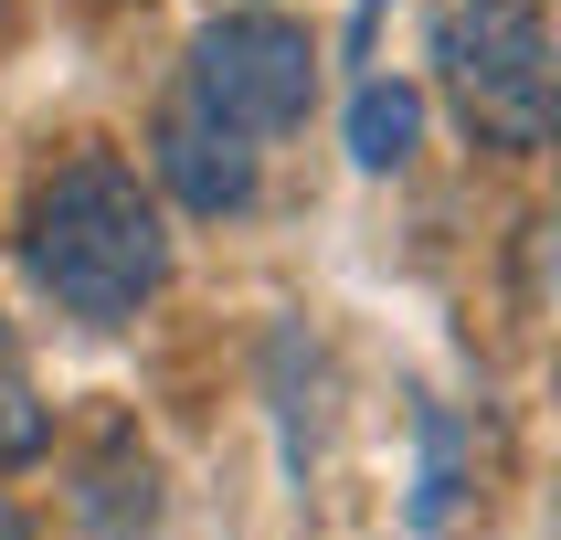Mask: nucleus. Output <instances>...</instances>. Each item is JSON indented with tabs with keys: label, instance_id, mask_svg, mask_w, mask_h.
I'll list each match as a JSON object with an SVG mask.
<instances>
[{
	"label": "nucleus",
	"instance_id": "obj_2",
	"mask_svg": "<svg viewBox=\"0 0 561 540\" xmlns=\"http://www.w3.org/2000/svg\"><path fill=\"white\" fill-rule=\"evenodd\" d=\"M435 74L477 149H508V159L551 149V32H540L530 0H445Z\"/></svg>",
	"mask_w": 561,
	"mask_h": 540
},
{
	"label": "nucleus",
	"instance_id": "obj_7",
	"mask_svg": "<svg viewBox=\"0 0 561 540\" xmlns=\"http://www.w3.org/2000/svg\"><path fill=\"white\" fill-rule=\"evenodd\" d=\"M467 508V435L456 413H424V467H413V530H456Z\"/></svg>",
	"mask_w": 561,
	"mask_h": 540
},
{
	"label": "nucleus",
	"instance_id": "obj_6",
	"mask_svg": "<svg viewBox=\"0 0 561 540\" xmlns=\"http://www.w3.org/2000/svg\"><path fill=\"white\" fill-rule=\"evenodd\" d=\"M413 138H424V95H413V85L371 74V85L350 95V159H360V170H403Z\"/></svg>",
	"mask_w": 561,
	"mask_h": 540
},
{
	"label": "nucleus",
	"instance_id": "obj_5",
	"mask_svg": "<svg viewBox=\"0 0 561 540\" xmlns=\"http://www.w3.org/2000/svg\"><path fill=\"white\" fill-rule=\"evenodd\" d=\"M75 519H85L95 540H138V530L159 519V467L117 435V445L85 467V487H75Z\"/></svg>",
	"mask_w": 561,
	"mask_h": 540
},
{
	"label": "nucleus",
	"instance_id": "obj_4",
	"mask_svg": "<svg viewBox=\"0 0 561 540\" xmlns=\"http://www.w3.org/2000/svg\"><path fill=\"white\" fill-rule=\"evenodd\" d=\"M149 170H159V191H170L181 212H202V222L254 202V138H233V127H213V117H191V106H170V117H159Z\"/></svg>",
	"mask_w": 561,
	"mask_h": 540
},
{
	"label": "nucleus",
	"instance_id": "obj_3",
	"mask_svg": "<svg viewBox=\"0 0 561 540\" xmlns=\"http://www.w3.org/2000/svg\"><path fill=\"white\" fill-rule=\"evenodd\" d=\"M191 117L233 127V138H286L318 106V43L276 11H222L191 43Z\"/></svg>",
	"mask_w": 561,
	"mask_h": 540
},
{
	"label": "nucleus",
	"instance_id": "obj_10",
	"mask_svg": "<svg viewBox=\"0 0 561 540\" xmlns=\"http://www.w3.org/2000/svg\"><path fill=\"white\" fill-rule=\"evenodd\" d=\"M0 540H32V519H22V498H0Z\"/></svg>",
	"mask_w": 561,
	"mask_h": 540
},
{
	"label": "nucleus",
	"instance_id": "obj_9",
	"mask_svg": "<svg viewBox=\"0 0 561 540\" xmlns=\"http://www.w3.org/2000/svg\"><path fill=\"white\" fill-rule=\"evenodd\" d=\"M381 11H392V0H360V11H350V54H371V32H381Z\"/></svg>",
	"mask_w": 561,
	"mask_h": 540
},
{
	"label": "nucleus",
	"instance_id": "obj_11",
	"mask_svg": "<svg viewBox=\"0 0 561 540\" xmlns=\"http://www.w3.org/2000/svg\"><path fill=\"white\" fill-rule=\"evenodd\" d=\"M0 349H11V329H0Z\"/></svg>",
	"mask_w": 561,
	"mask_h": 540
},
{
	"label": "nucleus",
	"instance_id": "obj_8",
	"mask_svg": "<svg viewBox=\"0 0 561 540\" xmlns=\"http://www.w3.org/2000/svg\"><path fill=\"white\" fill-rule=\"evenodd\" d=\"M54 445V403H32L22 381H0V467H32Z\"/></svg>",
	"mask_w": 561,
	"mask_h": 540
},
{
	"label": "nucleus",
	"instance_id": "obj_1",
	"mask_svg": "<svg viewBox=\"0 0 561 540\" xmlns=\"http://www.w3.org/2000/svg\"><path fill=\"white\" fill-rule=\"evenodd\" d=\"M22 265H32V286H43L64 318L117 329V318H138L159 297V276H170V233H159V202L138 191L127 159H64L54 181L32 191Z\"/></svg>",
	"mask_w": 561,
	"mask_h": 540
}]
</instances>
